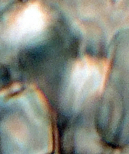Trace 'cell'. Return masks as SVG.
I'll list each match as a JSON object with an SVG mask.
<instances>
[{
  "label": "cell",
  "mask_w": 129,
  "mask_h": 154,
  "mask_svg": "<svg viewBox=\"0 0 129 154\" xmlns=\"http://www.w3.org/2000/svg\"><path fill=\"white\" fill-rule=\"evenodd\" d=\"M48 16L40 3L31 1L16 9L7 22L4 35L8 40L20 43L40 36L46 29Z\"/></svg>",
  "instance_id": "1"
},
{
  "label": "cell",
  "mask_w": 129,
  "mask_h": 154,
  "mask_svg": "<svg viewBox=\"0 0 129 154\" xmlns=\"http://www.w3.org/2000/svg\"><path fill=\"white\" fill-rule=\"evenodd\" d=\"M102 64L90 58L77 61L72 70L71 86L75 94L81 98L91 94L98 87Z\"/></svg>",
  "instance_id": "2"
}]
</instances>
